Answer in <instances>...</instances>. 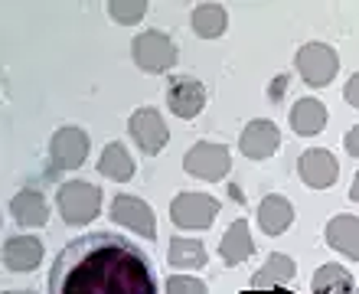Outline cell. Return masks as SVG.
<instances>
[{"mask_svg":"<svg viewBox=\"0 0 359 294\" xmlns=\"http://www.w3.org/2000/svg\"><path fill=\"white\" fill-rule=\"evenodd\" d=\"M46 294H157L154 262L118 232H88L56 255Z\"/></svg>","mask_w":359,"mask_h":294,"instance_id":"obj_1","label":"cell"},{"mask_svg":"<svg viewBox=\"0 0 359 294\" xmlns=\"http://www.w3.org/2000/svg\"><path fill=\"white\" fill-rule=\"evenodd\" d=\"M131 56L137 62L141 72H151V76H163L177 66V43H173L163 29H147L141 36H134L131 43Z\"/></svg>","mask_w":359,"mask_h":294,"instance_id":"obj_2","label":"cell"},{"mask_svg":"<svg viewBox=\"0 0 359 294\" xmlns=\"http://www.w3.org/2000/svg\"><path fill=\"white\" fill-rule=\"evenodd\" d=\"M59 213L69 226H82L92 222L102 213V190L86 180H72L59 187Z\"/></svg>","mask_w":359,"mask_h":294,"instance_id":"obj_3","label":"cell"},{"mask_svg":"<svg viewBox=\"0 0 359 294\" xmlns=\"http://www.w3.org/2000/svg\"><path fill=\"white\" fill-rule=\"evenodd\" d=\"M294 66H297V72H301V79L307 86L323 88V86H330L333 76L340 72V56L327 43H307V46L297 49Z\"/></svg>","mask_w":359,"mask_h":294,"instance_id":"obj_4","label":"cell"},{"mask_svg":"<svg viewBox=\"0 0 359 294\" xmlns=\"http://www.w3.org/2000/svg\"><path fill=\"white\" fill-rule=\"evenodd\" d=\"M183 167H187L189 177H199V180L216 183L222 180L232 167V154H229L226 144H212V141H199L193 144L183 157Z\"/></svg>","mask_w":359,"mask_h":294,"instance_id":"obj_5","label":"cell"},{"mask_svg":"<svg viewBox=\"0 0 359 294\" xmlns=\"http://www.w3.org/2000/svg\"><path fill=\"white\" fill-rule=\"evenodd\" d=\"M219 216V199L209 193H180L170 203V219L180 229H209Z\"/></svg>","mask_w":359,"mask_h":294,"instance_id":"obj_6","label":"cell"},{"mask_svg":"<svg viewBox=\"0 0 359 294\" xmlns=\"http://www.w3.org/2000/svg\"><path fill=\"white\" fill-rule=\"evenodd\" d=\"M88 157V134L82 128H59L49 141V163L53 171L62 173V171H79Z\"/></svg>","mask_w":359,"mask_h":294,"instance_id":"obj_7","label":"cell"},{"mask_svg":"<svg viewBox=\"0 0 359 294\" xmlns=\"http://www.w3.org/2000/svg\"><path fill=\"white\" fill-rule=\"evenodd\" d=\"M128 131H131V138L137 141V147H141L147 157H157V154L167 147V141H170L167 121H163L161 112H157V108H151V105H144V108H137V112L131 114Z\"/></svg>","mask_w":359,"mask_h":294,"instance_id":"obj_8","label":"cell"},{"mask_svg":"<svg viewBox=\"0 0 359 294\" xmlns=\"http://www.w3.org/2000/svg\"><path fill=\"white\" fill-rule=\"evenodd\" d=\"M111 219L118 222V226L137 232L141 239H151V242L157 239V219H154V209L137 196H124V193L121 196H114Z\"/></svg>","mask_w":359,"mask_h":294,"instance_id":"obj_9","label":"cell"},{"mask_svg":"<svg viewBox=\"0 0 359 294\" xmlns=\"http://www.w3.org/2000/svg\"><path fill=\"white\" fill-rule=\"evenodd\" d=\"M297 177H301L311 190H327L337 183L340 177V163L333 157L330 151H323V147H313V151L301 154V161H297Z\"/></svg>","mask_w":359,"mask_h":294,"instance_id":"obj_10","label":"cell"},{"mask_svg":"<svg viewBox=\"0 0 359 294\" xmlns=\"http://www.w3.org/2000/svg\"><path fill=\"white\" fill-rule=\"evenodd\" d=\"M203 105H206V88L203 82L189 76H180V79H170V86H167V108H170L177 118L189 121V118H196L203 112Z\"/></svg>","mask_w":359,"mask_h":294,"instance_id":"obj_11","label":"cell"},{"mask_svg":"<svg viewBox=\"0 0 359 294\" xmlns=\"http://www.w3.org/2000/svg\"><path fill=\"white\" fill-rule=\"evenodd\" d=\"M238 147L248 161H268L278 147H281V131L274 128V121L268 118H258V121L245 124V131L238 138Z\"/></svg>","mask_w":359,"mask_h":294,"instance_id":"obj_12","label":"cell"},{"mask_svg":"<svg viewBox=\"0 0 359 294\" xmlns=\"http://www.w3.org/2000/svg\"><path fill=\"white\" fill-rule=\"evenodd\" d=\"M43 262V242L33 236H10L4 242V265L7 272H33Z\"/></svg>","mask_w":359,"mask_h":294,"instance_id":"obj_13","label":"cell"},{"mask_svg":"<svg viewBox=\"0 0 359 294\" xmlns=\"http://www.w3.org/2000/svg\"><path fill=\"white\" fill-rule=\"evenodd\" d=\"M327 246L337 248L340 255L353 258V262H359V216H346V213H340V216H333L330 222H327Z\"/></svg>","mask_w":359,"mask_h":294,"instance_id":"obj_14","label":"cell"},{"mask_svg":"<svg viewBox=\"0 0 359 294\" xmlns=\"http://www.w3.org/2000/svg\"><path fill=\"white\" fill-rule=\"evenodd\" d=\"M10 213H13V219H17L20 226L39 229V226H46V219H49V203L39 190L27 187V190H20L17 196L10 199Z\"/></svg>","mask_w":359,"mask_h":294,"instance_id":"obj_15","label":"cell"},{"mask_svg":"<svg viewBox=\"0 0 359 294\" xmlns=\"http://www.w3.org/2000/svg\"><path fill=\"white\" fill-rule=\"evenodd\" d=\"M291 222H294V206L284 196L271 193V196L262 199V206H258V226H262V232L281 236V232L291 229Z\"/></svg>","mask_w":359,"mask_h":294,"instance_id":"obj_16","label":"cell"},{"mask_svg":"<svg viewBox=\"0 0 359 294\" xmlns=\"http://www.w3.org/2000/svg\"><path fill=\"white\" fill-rule=\"evenodd\" d=\"M252 252H255V242L248 236V219H236V222L229 226V232L222 236L219 255H222L226 265H242L245 258H252Z\"/></svg>","mask_w":359,"mask_h":294,"instance_id":"obj_17","label":"cell"},{"mask_svg":"<svg viewBox=\"0 0 359 294\" xmlns=\"http://www.w3.org/2000/svg\"><path fill=\"white\" fill-rule=\"evenodd\" d=\"M291 128L301 138H313L327 128V108H323L320 98H301V102L291 108Z\"/></svg>","mask_w":359,"mask_h":294,"instance_id":"obj_18","label":"cell"},{"mask_svg":"<svg viewBox=\"0 0 359 294\" xmlns=\"http://www.w3.org/2000/svg\"><path fill=\"white\" fill-rule=\"evenodd\" d=\"M294 275H297V265H294V258H287V255H271L265 265H262V272L252 278V285H255V291H262V288H268V291H278L281 285H291Z\"/></svg>","mask_w":359,"mask_h":294,"instance_id":"obj_19","label":"cell"},{"mask_svg":"<svg viewBox=\"0 0 359 294\" xmlns=\"http://www.w3.org/2000/svg\"><path fill=\"white\" fill-rule=\"evenodd\" d=\"M313 294H356V281L343 265H320L311 281Z\"/></svg>","mask_w":359,"mask_h":294,"instance_id":"obj_20","label":"cell"},{"mask_svg":"<svg viewBox=\"0 0 359 294\" xmlns=\"http://www.w3.org/2000/svg\"><path fill=\"white\" fill-rule=\"evenodd\" d=\"M98 171H102V177H108V180L114 183H124L134 177V161L131 154L124 151V144L111 141L108 147L102 151V157H98Z\"/></svg>","mask_w":359,"mask_h":294,"instance_id":"obj_21","label":"cell"},{"mask_svg":"<svg viewBox=\"0 0 359 294\" xmlns=\"http://www.w3.org/2000/svg\"><path fill=\"white\" fill-rule=\"evenodd\" d=\"M226 23H229V13L222 4H196V7H193V29H196L203 39L222 36Z\"/></svg>","mask_w":359,"mask_h":294,"instance_id":"obj_22","label":"cell"},{"mask_svg":"<svg viewBox=\"0 0 359 294\" xmlns=\"http://www.w3.org/2000/svg\"><path fill=\"white\" fill-rule=\"evenodd\" d=\"M206 258V248L196 239H173L170 248H167V262L173 268H203Z\"/></svg>","mask_w":359,"mask_h":294,"instance_id":"obj_23","label":"cell"},{"mask_svg":"<svg viewBox=\"0 0 359 294\" xmlns=\"http://www.w3.org/2000/svg\"><path fill=\"white\" fill-rule=\"evenodd\" d=\"M108 13H111V20L124 23V27H131V23L144 20V13H147V0H111V4H108Z\"/></svg>","mask_w":359,"mask_h":294,"instance_id":"obj_24","label":"cell"},{"mask_svg":"<svg viewBox=\"0 0 359 294\" xmlns=\"http://www.w3.org/2000/svg\"><path fill=\"white\" fill-rule=\"evenodd\" d=\"M163 288H167V294H209L206 281L189 278V275H170Z\"/></svg>","mask_w":359,"mask_h":294,"instance_id":"obj_25","label":"cell"},{"mask_svg":"<svg viewBox=\"0 0 359 294\" xmlns=\"http://www.w3.org/2000/svg\"><path fill=\"white\" fill-rule=\"evenodd\" d=\"M343 98H346L353 108H359V72L350 79V82H346V88H343Z\"/></svg>","mask_w":359,"mask_h":294,"instance_id":"obj_26","label":"cell"},{"mask_svg":"<svg viewBox=\"0 0 359 294\" xmlns=\"http://www.w3.org/2000/svg\"><path fill=\"white\" fill-rule=\"evenodd\" d=\"M343 144H346V151H350L353 157H359V124H356V128H350V131H346V138H343Z\"/></svg>","mask_w":359,"mask_h":294,"instance_id":"obj_27","label":"cell"},{"mask_svg":"<svg viewBox=\"0 0 359 294\" xmlns=\"http://www.w3.org/2000/svg\"><path fill=\"white\" fill-rule=\"evenodd\" d=\"M284 88H287V76H278L271 82V102H278V98L284 95Z\"/></svg>","mask_w":359,"mask_h":294,"instance_id":"obj_28","label":"cell"},{"mask_svg":"<svg viewBox=\"0 0 359 294\" xmlns=\"http://www.w3.org/2000/svg\"><path fill=\"white\" fill-rule=\"evenodd\" d=\"M350 199H353V203H359V173H356V180H353V190H350Z\"/></svg>","mask_w":359,"mask_h":294,"instance_id":"obj_29","label":"cell"},{"mask_svg":"<svg viewBox=\"0 0 359 294\" xmlns=\"http://www.w3.org/2000/svg\"><path fill=\"white\" fill-rule=\"evenodd\" d=\"M4 294H33V291H4Z\"/></svg>","mask_w":359,"mask_h":294,"instance_id":"obj_30","label":"cell"},{"mask_svg":"<svg viewBox=\"0 0 359 294\" xmlns=\"http://www.w3.org/2000/svg\"><path fill=\"white\" fill-rule=\"evenodd\" d=\"M356 294H359V291H356Z\"/></svg>","mask_w":359,"mask_h":294,"instance_id":"obj_31","label":"cell"}]
</instances>
